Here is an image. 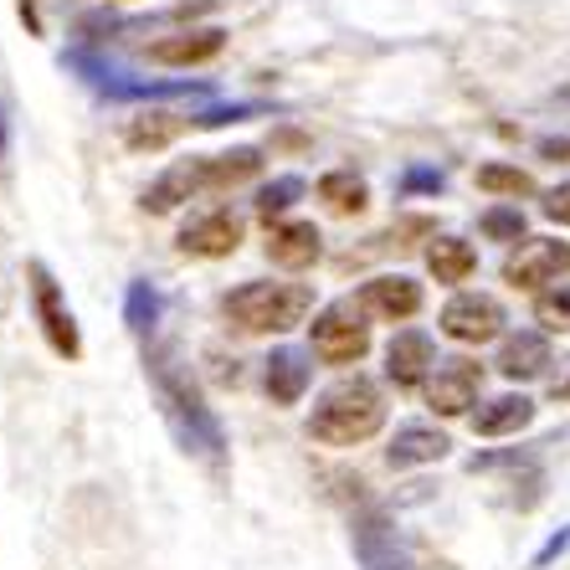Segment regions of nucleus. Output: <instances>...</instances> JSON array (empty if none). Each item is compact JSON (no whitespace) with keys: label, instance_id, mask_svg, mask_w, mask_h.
Here are the masks:
<instances>
[{"label":"nucleus","instance_id":"a211bd4d","mask_svg":"<svg viewBox=\"0 0 570 570\" xmlns=\"http://www.w3.org/2000/svg\"><path fill=\"white\" fill-rule=\"evenodd\" d=\"M448 452H452V442H448V432H442V426L406 422V426H396V438H391V448H385V463L396 468V473H406V468L442 463Z\"/></svg>","mask_w":570,"mask_h":570},{"label":"nucleus","instance_id":"20e7f679","mask_svg":"<svg viewBox=\"0 0 570 570\" xmlns=\"http://www.w3.org/2000/svg\"><path fill=\"white\" fill-rule=\"evenodd\" d=\"M314 314V288L283 278H253L222 293V318L242 334H288Z\"/></svg>","mask_w":570,"mask_h":570},{"label":"nucleus","instance_id":"b1692460","mask_svg":"<svg viewBox=\"0 0 570 570\" xmlns=\"http://www.w3.org/2000/svg\"><path fill=\"white\" fill-rule=\"evenodd\" d=\"M159 314H165V298H159V288L149 278H134L129 293H124V324H129V330L145 340V334H155Z\"/></svg>","mask_w":570,"mask_h":570},{"label":"nucleus","instance_id":"ddd939ff","mask_svg":"<svg viewBox=\"0 0 570 570\" xmlns=\"http://www.w3.org/2000/svg\"><path fill=\"white\" fill-rule=\"evenodd\" d=\"M355 304L381 324H406V318L422 314V283L406 278V273H381L355 293Z\"/></svg>","mask_w":570,"mask_h":570},{"label":"nucleus","instance_id":"7ed1b4c3","mask_svg":"<svg viewBox=\"0 0 570 570\" xmlns=\"http://www.w3.org/2000/svg\"><path fill=\"white\" fill-rule=\"evenodd\" d=\"M385 426V396L371 375L334 381L308 412V438L324 448H360Z\"/></svg>","mask_w":570,"mask_h":570},{"label":"nucleus","instance_id":"c756f323","mask_svg":"<svg viewBox=\"0 0 570 570\" xmlns=\"http://www.w3.org/2000/svg\"><path fill=\"white\" fill-rule=\"evenodd\" d=\"M406 190H442V175L438 170H412L406 175Z\"/></svg>","mask_w":570,"mask_h":570},{"label":"nucleus","instance_id":"f3484780","mask_svg":"<svg viewBox=\"0 0 570 570\" xmlns=\"http://www.w3.org/2000/svg\"><path fill=\"white\" fill-rule=\"evenodd\" d=\"M308 381H314V365H308L304 350L283 345V350H273V355L263 360V391H267L273 406H298L304 391H308Z\"/></svg>","mask_w":570,"mask_h":570},{"label":"nucleus","instance_id":"39448f33","mask_svg":"<svg viewBox=\"0 0 570 570\" xmlns=\"http://www.w3.org/2000/svg\"><path fill=\"white\" fill-rule=\"evenodd\" d=\"M365 308L355 298H334L330 308H318L314 324H308V345L324 365H360L371 355V324H365Z\"/></svg>","mask_w":570,"mask_h":570},{"label":"nucleus","instance_id":"0eeeda50","mask_svg":"<svg viewBox=\"0 0 570 570\" xmlns=\"http://www.w3.org/2000/svg\"><path fill=\"white\" fill-rule=\"evenodd\" d=\"M566 273H570V242H560V237H524L504 257V283L524 293L556 288Z\"/></svg>","mask_w":570,"mask_h":570},{"label":"nucleus","instance_id":"4be33fe9","mask_svg":"<svg viewBox=\"0 0 570 570\" xmlns=\"http://www.w3.org/2000/svg\"><path fill=\"white\" fill-rule=\"evenodd\" d=\"M426 267H432V278H438V283H468L478 273L473 242H463V237H432V247H426Z\"/></svg>","mask_w":570,"mask_h":570},{"label":"nucleus","instance_id":"423d86ee","mask_svg":"<svg viewBox=\"0 0 570 570\" xmlns=\"http://www.w3.org/2000/svg\"><path fill=\"white\" fill-rule=\"evenodd\" d=\"M27 288H31V314H37L41 334H47V345H52V355L62 360H78L82 355V334H78V318H72V308H67L62 298V283L52 278V267L47 263H31L27 267Z\"/></svg>","mask_w":570,"mask_h":570},{"label":"nucleus","instance_id":"dca6fc26","mask_svg":"<svg viewBox=\"0 0 570 570\" xmlns=\"http://www.w3.org/2000/svg\"><path fill=\"white\" fill-rule=\"evenodd\" d=\"M499 375L504 381H540L550 365H556V355H550V334L544 330H514L504 334V345H499Z\"/></svg>","mask_w":570,"mask_h":570},{"label":"nucleus","instance_id":"f8f14e48","mask_svg":"<svg viewBox=\"0 0 570 570\" xmlns=\"http://www.w3.org/2000/svg\"><path fill=\"white\" fill-rule=\"evenodd\" d=\"M432 371H438V350H432V340L422 330L391 334V345H385V381L396 391H426Z\"/></svg>","mask_w":570,"mask_h":570},{"label":"nucleus","instance_id":"f257e3e1","mask_svg":"<svg viewBox=\"0 0 570 570\" xmlns=\"http://www.w3.org/2000/svg\"><path fill=\"white\" fill-rule=\"evenodd\" d=\"M149 385H155V401H159V416L170 426V438L180 442L186 458L206 463L216 478L226 473V432H222V416L206 406V391L190 381V371H180V360L170 350H155L145 360Z\"/></svg>","mask_w":570,"mask_h":570},{"label":"nucleus","instance_id":"6e6552de","mask_svg":"<svg viewBox=\"0 0 570 570\" xmlns=\"http://www.w3.org/2000/svg\"><path fill=\"white\" fill-rule=\"evenodd\" d=\"M350 540H355L360 570H416L406 534H401L381 509H360L355 524H350Z\"/></svg>","mask_w":570,"mask_h":570},{"label":"nucleus","instance_id":"6ab92c4d","mask_svg":"<svg viewBox=\"0 0 570 570\" xmlns=\"http://www.w3.org/2000/svg\"><path fill=\"white\" fill-rule=\"evenodd\" d=\"M318 253H324V237H318L314 222H278L273 232H267V263L288 267V273L314 267Z\"/></svg>","mask_w":570,"mask_h":570},{"label":"nucleus","instance_id":"2eb2a0df","mask_svg":"<svg viewBox=\"0 0 570 570\" xmlns=\"http://www.w3.org/2000/svg\"><path fill=\"white\" fill-rule=\"evenodd\" d=\"M222 47H226L222 27H190V31H175V37L149 41L145 57L159 67H200V62H216Z\"/></svg>","mask_w":570,"mask_h":570},{"label":"nucleus","instance_id":"c85d7f7f","mask_svg":"<svg viewBox=\"0 0 570 570\" xmlns=\"http://www.w3.org/2000/svg\"><path fill=\"white\" fill-rule=\"evenodd\" d=\"M540 212L550 216V222H556V226H570V180H566V186H556V190H550V196H544V206H540Z\"/></svg>","mask_w":570,"mask_h":570},{"label":"nucleus","instance_id":"1a4fd4ad","mask_svg":"<svg viewBox=\"0 0 570 570\" xmlns=\"http://www.w3.org/2000/svg\"><path fill=\"white\" fill-rule=\"evenodd\" d=\"M438 330L452 345H489L504 334V304L493 293H458L438 314Z\"/></svg>","mask_w":570,"mask_h":570},{"label":"nucleus","instance_id":"f03ea898","mask_svg":"<svg viewBox=\"0 0 570 570\" xmlns=\"http://www.w3.org/2000/svg\"><path fill=\"white\" fill-rule=\"evenodd\" d=\"M257 170H263V149H253V145L222 149V155L175 159L170 170L155 175V186L145 190L139 206H145L149 216H170L196 196H212V190H232V186H242V180H253Z\"/></svg>","mask_w":570,"mask_h":570},{"label":"nucleus","instance_id":"7c9ffc66","mask_svg":"<svg viewBox=\"0 0 570 570\" xmlns=\"http://www.w3.org/2000/svg\"><path fill=\"white\" fill-rule=\"evenodd\" d=\"M560 365H566V371L550 381V401H570V360H560Z\"/></svg>","mask_w":570,"mask_h":570},{"label":"nucleus","instance_id":"9d476101","mask_svg":"<svg viewBox=\"0 0 570 570\" xmlns=\"http://www.w3.org/2000/svg\"><path fill=\"white\" fill-rule=\"evenodd\" d=\"M478 396H483V365L468 355L438 360V371L426 381V406L438 416H473Z\"/></svg>","mask_w":570,"mask_h":570},{"label":"nucleus","instance_id":"2f4dec72","mask_svg":"<svg viewBox=\"0 0 570 570\" xmlns=\"http://www.w3.org/2000/svg\"><path fill=\"white\" fill-rule=\"evenodd\" d=\"M540 155H544V159H570V139H544Z\"/></svg>","mask_w":570,"mask_h":570},{"label":"nucleus","instance_id":"cd10ccee","mask_svg":"<svg viewBox=\"0 0 570 570\" xmlns=\"http://www.w3.org/2000/svg\"><path fill=\"white\" fill-rule=\"evenodd\" d=\"M478 226L489 242H524V212L519 206H489Z\"/></svg>","mask_w":570,"mask_h":570},{"label":"nucleus","instance_id":"393cba45","mask_svg":"<svg viewBox=\"0 0 570 570\" xmlns=\"http://www.w3.org/2000/svg\"><path fill=\"white\" fill-rule=\"evenodd\" d=\"M478 190H489V196H534V180L519 165H478Z\"/></svg>","mask_w":570,"mask_h":570},{"label":"nucleus","instance_id":"473e14b6","mask_svg":"<svg viewBox=\"0 0 570 570\" xmlns=\"http://www.w3.org/2000/svg\"><path fill=\"white\" fill-rule=\"evenodd\" d=\"M566 544H570V530H560L556 540H550V544H544V550H540V566H544V560H550V556H560V550H566Z\"/></svg>","mask_w":570,"mask_h":570},{"label":"nucleus","instance_id":"a878e982","mask_svg":"<svg viewBox=\"0 0 570 570\" xmlns=\"http://www.w3.org/2000/svg\"><path fill=\"white\" fill-rule=\"evenodd\" d=\"M534 324L544 334H570V283H556V288L534 293Z\"/></svg>","mask_w":570,"mask_h":570},{"label":"nucleus","instance_id":"412c9836","mask_svg":"<svg viewBox=\"0 0 570 570\" xmlns=\"http://www.w3.org/2000/svg\"><path fill=\"white\" fill-rule=\"evenodd\" d=\"M196 129V114H170V108H149V114H139V119H129V129H124V145L139 149V155H155V149L175 145L180 134Z\"/></svg>","mask_w":570,"mask_h":570},{"label":"nucleus","instance_id":"bb28decb","mask_svg":"<svg viewBox=\"0 0 570 570\" xmlns=\"http://www.w3.org/2000/svg\"><path fill=\"white\" fill-rule=\"evenodd\" d=\"M298 196H304V180H298V175H278V180H267V186L257 190V216L273 226Z\"/></svg>","mask_w":570,"mask_h":570},{"label":"nucleus","instance_id":"5701e85b","mask_svg":"<svg viewBox=\"0 0 570 570\" xmlns=\"http://www.w3.org/2000/svg\"><path fill=\"white\" fill-rule=\"evenodd\" d=\"M314 190H318V200H324L334 216H360V212H365V200H371V186H365L355 170H330V175H318Z\"/></svg>","mask_w":570,"mask_h":570},{"label":"nucleus","instance_id":"aec40b11","mask_svg":"<svg viewBox=\"0 0 570 570\" xmlns=\"http://www.w3.org/2000/svg\"><path fill=\"white\" fill-rule=\"evenodd\" d=\"M473 438H519L524 426L534 422V401L530 396H519V391H509V396H493V401H483L473 416Z\"/></svg>","mask_w":570,"mask_h":570},{"label":"nucleus","instance_id":"9b49d317","mask_svg":"<svg viewBox=\"0 0 570 570\" xmlns=\"http://www.w3.org/2000/svg\"><path fill=\"white\" fill-rule=\"evenodd\" d=\"M175 247L186 257H200V263L232 257L242 247V216L232 212V206H206V212H196L186 226H180Z\"/></svg>","mask_w":570,"mask_h":570},{"label":"nucleus","instance_id":"72a5a7b5","mask_svg":"<svg viewBox=\"0 0 570 570\" xmlns=\"http://www.w3.org/2000/svg\"><path fill=\"white\" fill-rule=\"evenodd\" d=\"M0 155H6V119H0Z\"/></svg>","mask_w":570,"mask_h":570},{"label":"nucleus","instance_id":"4468645a","mask_svg":"<svg viewBox=\"0 0 570 570\" xmlns=\"http://www.w3.org/2000/svg\"><path fill=\"white\" fill-rule=\"evenodd\" d=\"M72 67L88 72V82L108 98H200L206 94V82H129L119 67H104L94 57H72Z\"/></svg>","mask_w":570,"mask_h":570}]
</instances>
